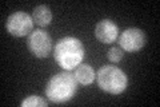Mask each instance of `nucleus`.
<instances>
[{
  "mask_svg": "<svg viewBox=\"0 0 160 107\" xmlns=\"http://www.w3.org/2000/svg\"><path fill=\"white\" fill-rule=\"evenodd\" d=\"M98 84L103 91L112 95L122 94L127 88L128 79L123 70L115 66H104L96 74Z\"/></svg>",
  "mask_w": 160,
  "mask_h": 107,
  "instance_id": "7ed1b4c3",
  "label": "nucleus"
},
{
  "mask_svg": "<svg viewBox=\"0 0 160 107\" xmlns=\"http://www.w3.org/2000/svg\"><path fill=\"white\" fill-rule=\"evenodd\" d=\"M75 79L78 80V83H80L82 86H88L91 84L95 78H96V74H95L93 68L88 64H80L75 68Z\"/></svg>",
  "mask_w": 160,
  "mask_h": 107,
  "instance_id": "6e6552de",
  "label": "nucleus"
},
{
  "mask_svg": "<svg viewBox=\"0 0 160 107\" xmlns=\"http://www.w3.org/2000/svg\"><path fill=\"white\" fill-rule=\"evenodd\" d=\"M123 51L118 48V47H112L111 50H108V54H107V56L109 59V62H112V63H119L120 60L123 59Z\"/></svg>",
  "mask_w": 160,
  "mask_h": 107,
  "instance_id": "9b49d317",
  "label": "nucleus"
},
{
  "mask_svg": "<svg viewBox=\"0 0 160 107\" xmlns=\"http://www.w3.org/2000/svg\"><path fill=\"white\" fill-rule=\"evenodd\" d=\"M95 36L99 42L104 44H111L119 36V27L112 20L104 19L102 22H99L95 27Z\"/></svg>",
  "mask_w": 160,
  "mask_h": 107,
  "instance_id": "0eeeda50",
  "label": "nucleus"
},
{
  "mask_svg": "<svg viewBox=\"0 0 160 107\" xmlns=\"http://www.w3.org/2000/svg\"><path fill=\"white\" fill-rule=\"evenodd\" d=\"M32 19L38 25H40V27H46V25H48L51 23L52 12H51V9H49L48 6L42 4V6L35 7L33 12H32Z\"/></svg>",
  "mask_w": 160,
  "mask_h": 107,
  "instance_id": "1a4fd4ad",
  "label": "nucleus"
},
{
  "mask_svg": "<svg viewBox=\"0 0 160 107\" xmlns=\"http://www.w3.org/2000/svg\"><path fill=\"white\" fill-rule=\"evenodd\" d=\"M33 23L35 22L32 16H29L28 13L16 11L8 16L6 22V28L12 36L22 38V36H27V35L32 32Z\"/></svg>",
  "mask_w": 160,
  "mask_h": 107,
  "instance_id": "20e7f679",
  "label": "nucleus"
},
{
  "mask_svg": "<svg viewBox=\"0 0 160 107\" xmlns=\"http://www.w3.org/2000/svg\"><path fill=\"white\" fill-rule=\"evenodd\" d=\"M119 44L124 51L136 52L146 44V35L139 28H128L119 38Z\"/></svg>",
  "mask_w": 160,
  "mask_h": 107,
  "instance_id": "423d86ee",
  "label": "nucleus"
},
{
  "mask_svg": "<svg viewBox=\"0 0 160 107\" xmlns=\"http://www.w3.org/2000/svg\"><path fill=\"white\" fill-rule=\"evenodd\" d=\"M28 50L36 58H47L52 50V39L44 29H35L27 38Z\"/></svg>",
  "mask_w": 160,
  "mask_h": 107,
  "instance_id": "39448f33",
  "label": "nucleus"
},
{
  "mask_svg": "<svg viewBox=\"0 0 160 107\" xmlns=\"http://www.w3.org/2000/svg\"><path fill=\"white\" fill-rule=\"evenodd\" d=\"M53 56L56 63L66 71L75 70L84 59V47L79 39L66 36L60 39L53 47Z\"/></svg>",
  "mask_w": 160,
  "mask_h": 107,
  "instance_id": "f257e3e1",
  "label": "nucleus"
},
{
  "mask_svg": "<svg viewBox=\"0 0 160 107\" xmlns=\"http://www.w3.org/2000/svg\"><path fill=\"white\" fill-rule=\"evenodd\" d=\"M46 107L47 106V102L42 99L40 96L38 95H31L28 96V98H26L23 102H22V107Z\"/></svg>",
  "mask_w": 160,
  "mask_h": 107,
  "instance_id": "9d476101",
  "label": "nucleus"
},
{
  "mask_svg": "<svg viewBox=\"0 0 160 107\" xmlns=\"http://www.w3.org/2000/svg\"><path fill=\"white\" fill-rule=\"evenodd\" d=\"M78 88V80L69 71L59 72L48 80L46 95L53 103H66L73 98Z\"/></svg>",
  "mask_w": 160,
  "mask_h": 107,
  "instance_id": "f03ea898",
  "label": "nucleus"
}]
</instances>
